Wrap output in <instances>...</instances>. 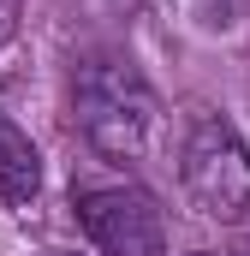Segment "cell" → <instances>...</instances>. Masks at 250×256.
Wrapping results in <instances>:
<instances>
[{
  "instance_id": "6da1fadb",
  "label": "cell",
  "mask_w": 250,
  "mask_h": 256,
  "mask_svg": "<svg viewBox=\"0 0 250 256\" xmlns=\"http://www.w3.org/2000/svg\"><path fill=\"white\" fill-rule=\"evenodd\" d=\"M72 126L102 161H143L155 137V96L125 60H84L72 78Z\"/></svg>"
},
{
  "instance_id": "7a4b0ae2",
  "label": "cell",
  "mask_w": 250,
  "mask_h": 256,
  "mask_svg": "<svg viewBox=\"0 0 250 256\" xmlns=\"http://www.w3.org/2000/svg\"><path fill=\"white\" fill-rule=\"evenodd\" d=\"M179 185L190 208L232 226L250 214V149L220 114H196L179 143Z\"/></svg>"
},
{
  "instance_id": "3957f363",
  "label": "cell",
  "mask_w": 250,
  "mask_h": 256,
  "mask_svg": "<svg viewBox=\"0 0 250 256\" xmlns=\"http://www.w3.org/2000/svg\"><path fill=\"white\" fill-rule=\"evenodd\" d=\"M78 226H84L96 256H167L161 202L143 185H84L78 191Z\"/></svg>"
},
{
  "instance_id": "277c9868",
  "label": "cell",
  "mask_w": 250,
  "mask_h": 256,
  "mask_svg": "<svg viewBox=\"0 0 250 256\" xmlns=\"http://www.w3.org/2000/svg\"><path fill=\"white\" fill-rule=\"evenodd\" d=\"M42 196V155L0 114V208H30Z\"/></svg>"
},
{
  "instance_id": "5b68a950",
  "label": "cell",
  "mask_w": 250,
  "mask_h": 256,
  "mask_svg": "<svg viewBox=\"0 0 250 256\" xmlns=\"http://www.w3.org/2000/svg\"><path fill=\"white\" fill-rule=\"evenodd\" d=\"M173 6H179V18H185L190 30H202V36H226L244 18V0H173Z\"/></svg>"
},
{
  "instance_id": "8992f818",
  "label": "cell",
  "mask_w": 250,
  "mask_h": 256,
  "mask_svg": "<svg viewBox=\"0 0 250 256\" xmlns=\"http://www.w3.org/2000/svg\"><path fill=\"white\" fill-rule=\"evenodd\" d=\"M12 30H18V0H0V48L12 42Z\"/></svg>"
},
{
  "instance_id": "52a82bcc",
  "label": "cell",
  "mask_w": 250,
  "mask_h": 256,
  "mask_svg": "<svg viewBox=\"0 0 250 256\" xmlns=\"http://www.w3.org/2000/svg\"><path fill=\"white\" fill-rule=\"evenodd\" d=\"M190 256H214V250H190Z\"/></svg>"
}]
</instances>
